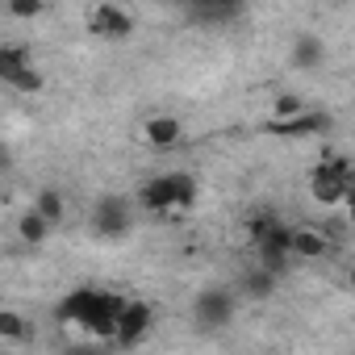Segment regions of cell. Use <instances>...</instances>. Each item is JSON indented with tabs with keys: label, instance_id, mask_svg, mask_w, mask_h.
Returning <instances> with one entry per match:
<instances>
[{
	"label": "cell",
	"instance_id": "obj_1",
	"mask_svg": "<svg viewBox=\"0 0 355 355\" xmlns=\"http://www.w3.org/2000/svg\"><path fill=\"white\" fill-rule=\"evenodd\" d=\"M125 305H130V297H117L109 288H76L59 301L55 318L101 343V338H117V322H121Z\"/></svg>",
	"mask_w": 355,
	"mask_h": 355
},
{
	"label": "cell",
	"instance_id": "obj_2",
	"mask_svg": "<svg viewBox=\"0 0 355 355\" xmlns=\"http://www.w3.org/2000/svg\"><path fill=\"white\" fill-rule=\"evenodd\" d=\"M197 201V180L189 171H163L138 189V205L150 214H171V209H189Z\"/></svg>",
	"mask_w": 355,
	"mask_h": 355
},
{
	"label": "cell",
	"instance_id": "obj_3",
	"mask_svg": "<svg viewBox=\"0 0 355 355\" xmlns=\"http://www.w3.org/2000/svg\"><path fill=\"white\" fill-rule=\"evenodd\" d=\"M293 234H297V230L280 226L272 214L251 222V243H255V251H259V263H263L268 272H276V276H280V272L288 268V259H293Z\"/></svg>",
	"mask_w": 355,
	"mask_h": 355
},
{
	"label": "cell",
	"instance_id": "obj_4",
	"mask_svg": "<svg viewBox=\"0 0 355 355\" xmlns=\"http://www.w3.org/2000/svg\"><path fill=\"white\" fill-rule=\"evenodd\" d=\"M351 163L347 159H338V155H330V159H322L318 167H313V175H309V193H313V201H322V205H343L347 201V184H351Z\"/></svg>",
	"mask_w": 355,
	"mask_h": 355
},
{
	"label": "cell",
	"instance_id": "obj_5",
	"mask_svg": "<svg viewBox=\"0 0 355 355\" xmlns=\"http://www.w3.org/2000/svg\"><path fill=\"white\" fill-rule=\"evenodd\" d=\"M234 288H205V293H197V301H193V318H197V326H205V330H222L230 318H234Z\"/></svg>",
	"mask_w": 355,
	"mask_h": 355
},
{
	"label": "cell",
	"instance_id": "obj_6",
	"mask_svg": "<svg viewBox=\"0 0 355 355\" xmlns=\"http://www.w3.org/2000/svg\"><path fill=\"white\" fill-rule=\"evenodd\" d=\"M130 218H134L130 201L109 193V197H101V201H96V209H92V230H96V234H105V239H121V234L130 230Z\"/></svg>",
	"mask_w": 355,
	"mask_h": 355
},
{
	"label": "cell",
	"instance_id": "obj_7",
	"mask_svg": "<svg viewBox=\"0 0 355 355\" xmlns=\"http://www.w3.org/2000/svg\"><path fill=\"white\" fill-rule=\"evenodd\" d=\"M150 322H155V313H150V305L146 301H130L125 305V313H121V322H117V347H134V343H142L146 334H150Z\"/></svg>",
	"mask_w": 355,
	"mask_h": 355
},
{
	"label": "cell",
	"instance_id": "obj_8",
	"mask_svg": "<svg viewBox=\"0 0 355 355\" xmlns=\"http://www.w3.org/2000/svg\"><path fill=\"white\" fill-rule=\"evenodd\" d=\"M88 30L101 34V38H125V34H134V17L117 5H101V9H92Z\"/></svg>",
	"mask_w": 355,
	"mask_h": 355
},
{
	"label": "cell",
	"instance_id": "obj_9",
	"mask_svg": "<svg viewBox=\"0 0 355 355\" xmlns=\"http://www.w3.org/2000/svg\"><path fill=\"white\" fill-rule=\"evenodd\" d=\"M268 130L276 134V138H313V134H326L330 130V117L326 113H301V117H293V121H268Z\"/></svg>",
	"mask_w": 355,
	"mask_h": 355
},
{
	"label": "cell",
	"instance_id": "obj_10",
	"mask_svg": "<svg viewBox=\"0 0 355 355\" xmlns=\"http://www.w3.org/2000/svg\"><path fill=\"white\" fill-rule=\"evenodd\" d=\"M142 138H146L155 150H171V146H180L184 125L175 121V117H150V121L142 125Z\"/></svg>",
	"mask_w": 355,
	"mask_h": 355
},
{
	"label": "cell",
	"instance_id": "obj_11",
	"mask_svg": "<svg viewBox=\"0 0 355 355\" xmlns=\"http://www.w3.org/2000/svg\"><path fill=\"white\" fill-rule=\"evenodd\" d=\"M276 272H268L263 263H255V268H243V276H239V293L243 297H251V301H268L272 293H276Z\"/></svg>",
	"mask_w": 355,
	"mask_h": 355
},
{
	"label": "cell",
	"instance_id": "obj_12",
	"mask_svg": "<svg viewBox=\"0 0 355 355\" xmlns=\"http://www.w3.org/2000/svg\"><path fill=\"white\" fill-rule=\"evenodd\" d=\"M322 55H326V42H322L318 34H301V38L293 42V63H297L301 71H318V67H322Z\"/></svg>",
	"mask_w": 355,
	"mask_h": 355
},
{
	"label": "cell",
	"instance_id": "obj_13",
	"mask_svg": "<svg viewBox=\"0 0 355 355\" xmlns=\"http://www.w3.org/2000/svg\"><path fill=\"white\" fill-rule=\"evenodd\" d=\"M184 17L193 21V26H222V21H234L239 17V5H189L184 9Z\"/></svg>",
	"mask_w": 355,
	"mask_h": 355
},
{
	"label": "cell",
	"instance_id": "obj_14",
	"mask_svg": "<svg viewBox=\"0 0 355 355\" xmlns=\"http://www.w3.org/2000/svg\"><path fill=\"white\" fill-rule=\"evenodd\" d=\"M17 234H21L26 243H34V247H38V243H42V239L51 234V222H46V218H42V214H38V209L30 205V209L21 214V222H17Z\"/></svg>",
	"mask_w": 355,
	"mask_h": 355
},
{
	"label": "cell",
	"instance_id": "obj_15",
	"mask_svg": "<svg viewBox=\"0 0 355 355\" xmlns=\"http://www.w3.org/2000/svg\"><path fill=\"white\" fill-rule=\"evenodd\" d=\"M293 255H301V259H322V255H326V239H322L318 230H297V234H293Z\"/></svg>",
	"mask_w": 355,
	"mask_h": 355
},
{
	"label": "cell",
	"instance_id": "obj_16",
	"mask_svg": "<svg viewBox=\"0 0 355 355\" xmlns=\"http://www.w3.org/2000/svg\"><path fill=\"white\" fill-rule=\"evenodd\" d=\"M34 209H38V214L55 226V222L63 218V197H59V189H42V193L34 197Z\"/></svg>",
	"mask_w": 355,
	"mask_h": 355
},
{
	"label": "cell",
	"instance_id": "obj_17",
	"mask_svg": "<svg viewBox=\"0 0 355 355\" xmlns=\"http://www.w3.org/2000/svg\"><path fill=\"white\" fill-rule=\"evenodd\" d=\"M301 113H309V105H305L301 96H293V92H280V96H276V117H272V121H293V117H301Z\"/></svg>",
	"mask_w": 355,
	"mask_h": 355
},
{
	"label": "cell",
	"instance_id": "obj_18",
	"mask_svg": "<svg viewBox=\"0 0 355 355\" xmlns=\"http://www.w3.org/2000/svg\"><path fill=\"white\" fill-rule=\"evenodd\" d=\"M0 334H5L9 343L26 338V318H21L17 309H5V313H0Z\"/></svg>",
	"mask_w": 355,
	"mask_h": 355
},
{
	"label": "cell",
	"instance_id": "obj_19",
	"mask_svg": "<svg viewBox=\"0 0 355 355\" xmlns=\"http://www.w3.org/2000/svg\"><path fill=\"white\" fill-rule=\"evenodd\" d=\"M9 13H13V17H38V13H42V5H38V0H13Z\"/></svg>",
	"mask_w": 355,
	"mask_h": 355
},
{
	"label": "cell",
	"instance_id": "obj_20",
	"mask_svg": "<svg viewBox=\"0 0 355 355\" xmlns=\"http://www.w3.org/2000/svg\"><path fill=\"white\" fill-rule=\"evenodd\" d=\"M347 214H351V226H355V205H351V209H347Z\"/></svg>",
	"mask_w": 355,
	"mask_h": 355
},
{
	"label": "cell",
	"instance_id": "obj_21",
	"mask_svg": "<svg viewBox=\"0 0 355 355\" xmlns=\"http://www.w3.org/2000/svg\"><path fill=\"white\" fill-rule=\"evenodd\" d=\"M351 288H355V272H351Z\"/></svg>",
	"mask_w": 355,
	"mask_h": 355
}]
</instances>
